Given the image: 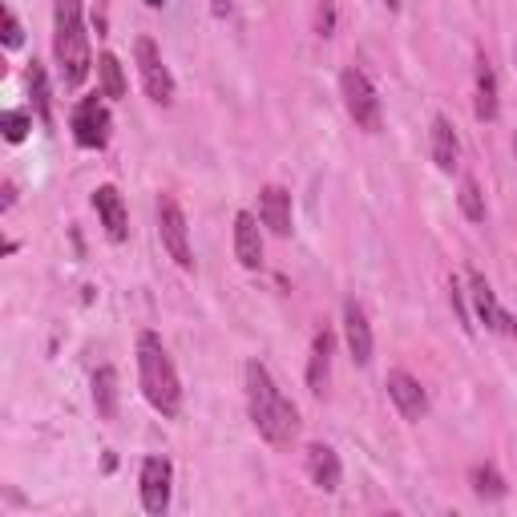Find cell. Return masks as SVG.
I'll list each match as a JSON object with an SVG mask.
<instances>
[{
	"label": "cell",
	"mask_w": 517,
	"mask_h": 517,
	"mask_svg": "<svg viewBox=\"0 0 517 517\" xmlns=\"http://www.w3.org/2000/svg\"><path fill=\"white\" fill-rule=\"evenodd\" d=\"M247 408H251V425L267 445H291L299 433V408L279 392L271 380L267 364L251 360L247 364Z\"/></svg>",
	"instance_id": "cell-1"
},
{
	"label": "cell",
	"mask_w": 517,
	"mask_h": 517,
	"mask_svg": "<svg viewBox=\"0 0 517 517\" xmlns=\"http://www.w3.org/2000/svg\"><path fill=\"white\" fill-rule=\"evenodd\" d=\"M138 380H142V396L150 400L154 412H162V417H178L182 380H178L174 360H170V352H166L158 332H142L138 336Z\"/></svg>",
	"instance_id": "cell-2"
},
{
	"label": "cell",
	"mask_w": 517,
	"mask_h": 517,
	"mask_svg": "<svg viewBox=\"0 0 517 517\" xmlns=\"http://www.w3.org/2000/svg\"><path fill=\"white\" fill-rule=\"evenodd\" d=\"M53 53H57L65 85H81L89 77L93 57H89L85 25H81V0H57V9H53Z\"/></svg>",
	"instance_id": "cell-3"
},
{
	"label": "cell",
	"mask_w": 517,
	"mask_h": 517,
	"mask_svg": "<svg viewBox=\"0 0 517 517\" xmlns=\"http://www.w3.org/2000/svg\"><path fill=\"white\" fill-rule=\"evenodd\" d=\"M340 97H344V110H348V118L356 122V130H364V134H380V126H384V110H380L376 85H372L360 69H344V73H340Z\"/></svg>",
	"instance_id": "cell-4"
},
{
	"label": "cell",
	"mask_w": 517,
	"mask_h": 517,
	"mask_svg": "<svg viewBox=\"0 0 517 517\" xmlns=\"http://www.w3.org/2000/svg\"><path fill=\"white\" fill-rule=\"evenodd\" d=\"M158 235H162V247L166 255L182 267V271H194V251H190V227H186V215L174 194H158Z\"/></svg>",
	"instance_id": "cell-5"
},
{
	"label": "cell",
	"mask_w": 517,
	"mask_h": 517,
	"mask_svg": "<svg viewBox=\"0 0 517 517\" xmlns=\"http://www.w3.org/2000/svg\"><path fill=\"white\" fill-rule=\"evenodd\" d=\"M134 57H138V73H142V85H146L150 101H158V106H170V101H174V73L166 69L162 49L150 37H138Z\"/></svg>",
	"instance_id": "cell-6"
},
{
	"label": "cell",
	"mask_w": 517,
	"mask_h": 517,
	"mask_svg": "<svg viewBox=\"0 0 517 517\" xmlns=\"http://www.w3.org/2000/svg\"><path fill=\"white\" fill-rule=\"evenodd\" d=\"M73 142L81 150H101L110 142V110L97 101V93L77 101V110H73Z\"/></svg>",
	"instance_id": "cell-7"
},
{
	"label": "cell",
	"mask_w": 517,
	"mask_h": 517,
	"mask_svg": "<svg viewBox=\"0 0 517 517\" xmlns=\"http://www.w3.org/2000/svg\"><path fill=\"white\" fill-rule=\"evenodd\" d=\"M469 295H473V307H477V320H481L489 332H497V336H517V316H509L505 307L497 303V295H493V287H489V279H485L481 271H469Z\"/></svg>",
	"instance_id": "cell-8"
},
{
	"label": "cell",
	"mask_w": 517,
	"mask_h": 517,
	"mask_svg": "<svg viewBox=\"0 0 517 517\" xmlns=\"http://www.w3.org/2000/svg\"><path fill=\"white\" fill-rule=\"evenodd\" d=\"M170 481H174V465L166 457H146L142 461V509L162 517L170 509Z\"/></svg>",
	"instance_id": "cell-9"
},
{
	"label": "cell",
	"mask_w": 517,
	"mask_h": 517,
	"mask_svg": "<svg viewBox=\"0 0 517 517\" xmlns=\"http://www.w3.org/2000/svg\"><path fill=\"white\" fill-rule=\"evenodd\" d=\"M384 388H388V400L400 408V417L404 421H421L425 412H429V396H425V388H421V380L412 376V372H388V380H384Z\"/></svg>",
	"instance_id": "cell-10"
},
{
	"label": "cell",
	"mask_w": 517,
	"mask_h": 517,
	"mask_svg": "<svg viewBox=\"0 0 517 517\" xmlns=\"http://www.w3.org/2000/svg\"><path fill=\"white\" fill-rule=\"evenodd\" d=\"M93 211H97L101 227H106V235L114 243H126L130 239V215H126V202H122L118 186H97L93 190Z\"/></svg>",
	"instance_id": "cell-11"
},
{
	"label": "cell",
	"mask_w": 517,
	"mask_h": 517,
	"mask_svg": "<svg viewBox=\"0 0 517 517\" xmlns=\"http://www.w3.org/2000/svg\"><path fill=\"white\" fill-rule=\"evenodd\" d=\"M344 340H348V352H352V364H372V324L364 316V307L356 299L344 303Z\"/></svg>",
	"instance_id": "cell-12"
},
{
	"label": "cell",
	"mask_w": 517,
	"mask_h": 517,
	"mask_svg": "<svg viewBox=\"0 0 517 517\" xmlns=\"http://www.w3.org/2000/svg\"><path fill=\"white\" fill-rule=\"evenodd\" d=\"M307 477H312V485L324 489V493H336V489H340L344 465H340V457H336L332 445H324V441L307 445Z\"/></svg>",
	"instance_id": "cell-13"
},
{
	"label": "cell",
	"mask_w": 517,
	"mask_h": 517,
	"mask_svg": "<svg viewBox=\"0 0 517 517\" xmlns=\"http://www.w3.org/2000/svg\"><path fill=\"white\" fill-rule=\"evenodd\" d=\"M259 219L271 235H279V239L291 235V194L283 186H263L259 190Z\"/></svg>",
	"instance_id": "cell-14"
},
{
	"label": "cell",
	"mask_w": 517,
	"mask_h": 517,
	"mask_svg": "<svg viewBox=\"0 0 517 517\" xmlns=\"http://www.w3.org/2000/svg\"><path fill=\"white\" fill-rule=\"evenodd\" d=\"M332 352H336V336H332V328H320L316 340H312V356H307V388H312V396L328 392Z\"/></svg>",
	"instance_id": "cell-15"
},
{
	"label": "cell",
	"mask_w": 517,
	"mask_h": 517,
	"mask_svg": "<svg viewBox=\"0 0 517 517\" xmlns=\"http://www.w3.org/2000/svg\"><path fill=\"white\" fill-rule=\"evenodd\" d=\"M235 259L247 267V271H259L263 267V235H259V219L239 211L235 215Z\"/></svg>",
	"instance_id": "cell-16"
},
{
	"label": "cell",
	"mask_w": 517,
	"mask_h": 517,
	"mask_svg": "<svg viewBox=\"0 0 517 517\" xmlns=\"http://www.w3.org/2000/svg\"><path fill=\"white\" fill-rule=\"evenodd\" d=\"M429 138H433V162H437V170L453 174L457 162H461V142H457V134H453V122H449V118H433Z\"/></svg>",
	"instance_id": "cell-17"
},
{
	"label": "cell",
	"mask_w": 517,
	"mask_h": 517,
	"mask_svg": "<svg viewBox=\"0 0 517 517\" xmlns=\"http://www.w3.org/2000/svg\"><path fill=\"white\" fill-rule=\"evenodd\" d=\"M93 408L101 421H114L118 417V372L110 364H101L93 372Z\"/></svg>",
	"instance_id": "cell-18"
},
{
	"label": "cell",
	"mask_w": 517,
	"mask_h": 517,
	"mask_svg": "<svg viewBox=\"0 0 517 517\" xmlns=\"http://www.w3.org/2000/svg\"><path fill=\"white\" fill-rule=\"evenodd\" d=\"M473 110H477L481 122H493L497 110H501V106H497V73H493V65H489L485 57L477 61V106H473Z\"/></svg>",
	"instance_id": "cell-19"
},
{
	"label": "cell",
	"mask_w": 517,
	"mask_h": 517,
	"mask_svg": "<svg viewBox=\"0 0 517 517\" xmlns=\"http://www.w3.org/2000/svg\"><path fill=\"white\" fill-rule=\"evenodd\" d=\"M97 77H101V97H126V73H122V61L114 53H101L97 57Z\"/></svg>",
	"instance_id": "cell-20"
},
{
	"label": "cell",
	"mask_w": 517,
	"mask_h": 517,
	"mask_svg": "<svg viewBox=\"0 0 517 517\" xmlns=\"http://www.w3.org/2000/svg\"><path fill=\"white\" fill-rule=\"evenodd\" d=\"M29 93H33V110L41 122H53V97H49V77H45V65L33 61L29 65Z\"/></svg>",
	"instance_id": "cell-21"
},
{
	"label": "cell",
	"mask_w": 517,
	"mask_h": 517,
	"mask_svg": "<svg viewBox=\"0 0 517 517\" xmlns=\"http://www.w3.org/2000/svg\"><path fill=\"white\" fill-rule=\"evenodd\" d=\"M469 481H473V493H477V497H489V501H493V497H505V489H509L505 477H501L493 465H473Z\"/></svg>",
	"instance_id": "cell-22"
},
{
	"label": "cell",
	"mask_w": 517,
	"mask_h": 517,
	"mask_svg": "<svg viewBox=\"0 0 517 517\" xmlns=\"http://www.w3.org/2000/svg\"><path fill=\"white\" fill-rule=\"evenodd\" d=\"M457 202H461V215H465L469 223H485V194H481L477 178H465V182H461Z\"/></svg>",
	"instance_id": "cell-23"
},
{
	"label": "cell",
	"mask_w": 517,
	"mask_h": 517,
	"mask_svg": "<svg viewBox=\"0 0 517 517\" xmlns=\"http://www.w3.org/2000/svg\"><path fill=\"white\" fill-rule=\"evenodd\" d=\"M29 130H33V114H25V110H9L5 118H0V134H5V142H25L29 138Z\"/></svg>",
	"instance_id": "cell-24"
},
{
	"label": "cell",
	"mask_w": 517,
	"mask_h": 517,
	"mask_svg": "<svg viewBox=\"0 0 517 517\" xmlns=\"http://www.w3.org/2000/svg\"><path fill=\"white\" fill-rule=\"evenodd\" d=\"M21 41H25L21 21H17V13H13V9H5V49H21Z\"/></svg>",
	"instance_id": "cell-25"
},
{
	"label": "cell",
	"mask_w": 517,
	"mask_h": 517,
	"mask_svg": "<svg viewBox=\"0 0 517 517\" xmlns=\"http://www.w3.org/2000/svg\"><path fill=\"white\" fill-rule=\"evenodd\" d=\"M332 29H336V9H332V0H324V9H320V33L332 37Z\"/></svg>",
	"instance_id": "cell-26"
},
{
	"label": "cell",
	"mask_w": 517,
	"mask_h": 517,
	"mask_svg": "<svg viewBox=\"0 0 517 517\" xmlns=\"http://www.w3.org/2000/svg\"><path fill=\"white\" fill-rule=\"evenodd\" d=\"M13 202H17V186L9 182V186H5V211H9V206H13Z\"/></svg>",
	"instance_id": "cell-27"
},
{
	"label": "cell",
	"mask_w": 517,
	"mask_h": 517,
	"mask_svg": "<svg viewBox=\"0 0 517 517\" xmlns=\"http://www.w3.org/2000/svg\"><path fill=\"white\" fill-rule=\"evenodd\" d=\"M215 13L223 17V13H231V0H215Z\"/></svg>",
	"instance_id": "cell-28"
},
{
	"label": "cell",
	"mask_w": 517,
	"mask_h": 517,
	"mask_svg": "<svg viewBox=\"0 0 517 517\" xmlns=\"http://www.w3.org/2000/svg\"><path fill=\"white\" fill-rule=\"evenodd\" d=\"M384 5H388V9H400V0H384Z\"/></svg>",
	"instance_id": "cell-29"
},
{
	"label": "cell",
	"mask_w": 517,
	"mask_h": 517,
	"mask_svg": "<svg viewBox=\"0 0 517 517\" xmlns=\"http://www.w3.org/2000/svg\"><path fill=\"white\" fill-rule=\"evenodd\" d=\"M146 5H154V9H158V5H166V0H146Z\"/></svg>",
	"instance_id": "cell-30"
},
{
	"label": "cell",
	"mask_w": 517,
	"mask_h": 517,
	"mask_svg": "<svg viewBox=\"0 0 517 517\" xmlns=\"http://www.w3.org/2000/svg\"><path fill=\"white\" fill-rule=\"evenodd\" d=\"M513 154H517V138H513Z\"/></svg>",
	"instance_id": "cell-31"
}]
</instances>
